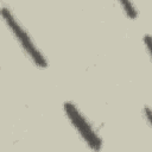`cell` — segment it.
Returning a JSON list of instances; mask_svg holds the SVG:
<instances>
[{
    "mask_svg": "<svg viewBox=\"0 0 152 152\" xmlns=\"http://www.w3.org/2000/svg\"><path fill=\"white\" fill-rule=\"evenodd\" d=\"M1 17L7 25L8 30L12 32L17 42L20 44L21 49L25 51V53L31 58V61L34 63L36 66L45 69L48 66V61L43 56V53L39 51V49L36 46V44L32 42L31 37L26 32V30L23 27V25L18 21V19L13 15V13L10 11V8L2 6L1 7Z\"/></svg>",
    "mask_w": 152,
    "mask_h": 152,
    "instance_id": "6da1fadb",
    "label": "cell"
},
{
    "mask_svg": "<svg viewBox=\"0 0 152 152\" xmlns=\"http://www.w3.org/2000/svg\"><path fill=\"white\" fill-rule=\"evenodd\" d=\"M63 109L68 120L70 121L72 127L78 132L80 137L89 146V148L95 152H99L102 148V139L94 129L91 124L88 121V119L81 113L77 106L70 101H66L63 104Z\"/></svg>",
    "mask_w": 152,
    "mask_h": 152,
    "instance_id": "7a4b0ae2",
    "label": "cell"
},
{
    "mask_svg": "<svg viewBox=\"0 0 152 152\" xmlns=\"http://www.w3.org/2000/svg\"><path fill=\"white\" fill-rule=\"evenodd\" d=\"M120 6L124 10L125 14L129 18V19H135L138 17V11L134 6V4L129 2V1H120Z\"/></svg>",
    "mask_w": 152,
    "mask_h": 152,
    "instance_id": "3957f363",
    "label": "cell"
},
{
    "mask_svg": "<svg viewBox=\"0 0 152 152\" xmlns=\"http://www.w3.org/2000/svg\"><path fill=\"white\" fill-rule=\"evenodd\" d=\"M144 44L146 46V50L152 59V36L151 34H145L144 36Z\"/></svg>",
    "mask_w": 152,
    "mask_h": 152,
    "instance_id": "277c9868",
    "label": "cell"
},
{
    "mask_svg": "<svg viewBox=\"0 0 152 152\" xmlns=\"http://www.w3.org/2000/svg\"><path fill=\"white\" fill-rule=\"evenodd\" d=\"M144 116L147 121V124L150 125V127L152 128V109L150 107H144Z\"/></svg>",
    "mask_w": 152,
    "mask_h": 152,
    "instance_id": "5b68a950",
    "label": "cell"
}]
</instances>
